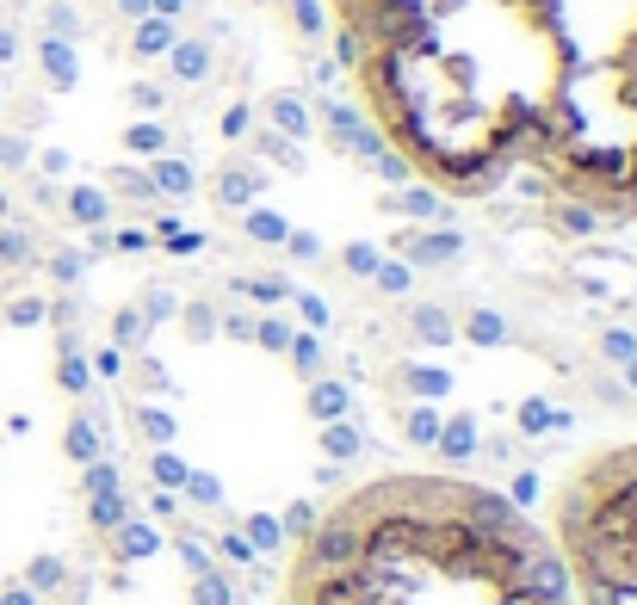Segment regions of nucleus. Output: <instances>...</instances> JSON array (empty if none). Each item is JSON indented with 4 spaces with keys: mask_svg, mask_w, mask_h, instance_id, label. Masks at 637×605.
<instances>
[{
    "mask_svg": "<svg viewBox=\"0 0 637 605\" xmlns=\"http://www.w3.org/2000/svg\"><path fill=\"white\" fill-rule=\"evenodd\" d=\"M558 0H329L353 94L408 173L483 198L532 149Z\"/></svg>",
    "mask_w": 637,
    "mask_h": 605,
    "instance_id": "nucleus-2",
    "label": "nucleus"
},
{
    "mask_svg": "<svg viewBox=\"0 0 637 605\" xmlns=\"http://www.w3.org/2000/svg\"><path fill=\"white\" fill-rule=\"evenodd\" d=\"M124 556H155V531L149 526H124Z\"/></svg>",
    "mask_w": 637,
    "mask_h": 605,
    "instance_id": "nucleus-8",
    "label": "nucleus"
},
{
    "mask_svg": "<svg viewBox=\"0 0 637 605\" xmlns=\"http://www.w3.org/2000/svg\"><path fill=\"white\" fill-rule=\"evenodd\" d=\"M470 334H477V341H502V322H495V316H477V322H470Z\"/></svg>",
    "mask_w": 637,
    "mask_h": 605,
    "instance_id": "nucleus-13",
    "label": "nucleus"
},
{
    "mask_svg": "<svg viewBox=\"0 0 637 605\" xmlns=\"http://www.w3.org/2000/svg\"><path fill=\"white\" fill-rule=\"evenodd\" d=\"M421 334H427V341H445V322L433 316V309H421Z\"/></svg>",
    "mask_w": 637,
    "mask_h": 605,
    "instance_id": "nucleus-15",
    "label": "nucleus"
},
{
    "mask_svg": "<svg viewBox=\"0 0 637 605\" xmlns=\"http://www.w3.org/2000/svg\"><path fill=\"white\" fill-rule=\"evenodd\" d=\"M0 605H38V593H32V587H7V593H0Z\"/></svg>",
    "mask_w": 637,
    "mask_h": 605,
    "instance_id": "nucleus-14",
    "label": "nucleus"
},
{
    "mask_svg": "<svg viewBox=\"0 0 637 605\" xmlns=\"http://www.w3.org/2000/svg\"><path fill=\"white\" fill-rule=\"evenodd\" d=\"M440 445H445V457H452V464H458V457H470V445H477V433H470V420H452V427L440 433Z\"/></svg>",
    "mask_w": 637,
    "mask_h": 605,
    "instance_id": "nucleus-5",
    "label": "nucleus"
},
{
    "mask_svg": "<svg viewBox=\"0 0 637 605\" xmlns=\"http://www.w3.org/2000/svg\"><path fill=\"white\" fill-rule=\"evenodd\" d=\"M94 526H99V531L124 526V501H118V494H94Z\"/></svg>",
    "mask_w": 637,
    "mask_h": 605,
    "instance_id": "nucleus-6",
    "label": "nucleus"
},
{
    "mask_svg": "<svg viewBox=\"0 0 637 605\" xmlns=\"http://www.w3.org/2000/svg\"><path fill=\"white\" fill-rule=\"evenodd\" d=\"M353 445H359V439H353L347 427H334V433H329V452L334 457H353Z\"/></svg>",
    "mask_w": 637,
    "mask_h": 605,
    "instance_id": "nucleus-12",
    "label": "nucleus"
},
{
    "mask_svg": "<svg viewBox=\"0 0 637 605\" xmlns=\"http://www.w3.org/2000/svg\"><path fill=\"white\" fill-rule=\"evenodd\" d=\"M223 556H230V563H254V544L248 538H223Z\"/></svg>",
    "mask_w": 637,
    "mask_h": 605,
    "instance_id": "nucleus-11",
    "label": "nucleus"
},
{
    "mask_svg": "<svg viewBox=\"0 0 637 605\" xmlns=\"http://www.w3.org/2000/svg\"><path fill=\"white\" fill-rule=\"evenodd\" d=\"M62 581H69V575H62V563H57V556H38V563L25 568V587H32L38 600H44V593H57Z\"/></svg>",
    "mask_w": 637,
    "mask_h": 605,
    "instance_id": "nucleus-4",
    "label": "nucleus"
},
{
    "mask_svg": "<svg viewBox=\"0 0 637 605\" xmlns=\"http://www.w3.org/2000/svg\"><path fill=\"white\" fill-rule=\"evenodd\" d=\"M248 544H254V550H279V544H285L279 519H248Z\"/></svg>",
    "mask_w": 637,
    "mask_h": 605,
    "instance_id": "nucleus-7",
    "label": "nucleus"
},
{
    "mask_svg": "<svg viewBox=\"0 0 637 605\" xmlns=\"http://www.w3.org/2000/svg\"><path fill=\"white\" fill-rule=\"evenodd\" d=\"M193 605H242V600H235L230 575H217V568H205V575H193Z\"/></svg>",
    "mask_w": 637,
    "mask_h": 605,
    "instance_id": "nucleus-3",
    "label": "nucleus"
},
{
    "mask_svg": "<svg viewBox=\"0 0 637 605\" xmlns=\"http://www.w3.org/2000/svg\"><path fill=\"white\" fill-rule=\"evenodd\" d=\"M180 563L193 568V575H205V568H211V563H205V550H198L193 538H180Z\"/></svg>",
    "mask_w": 637,
    "mask_h": 605,
    "instance_id": "nucleus-10",
    "label": "nucleus"
},
{
    "mask_svg": "<svg viewBox=\"0 0 637 605\" xmlns=\"http://www.w3.org/2000/svg\"><path fill=\"white\" fill-rule=\"evenodd\" d=\"M285 605H637V439L563 470L551 526L470 476H371L297 538Z\"/></svg>",
    "mask_w": 637,
    "mask_h": 605,
    "instance_id": "nucleus-1",
    "label": "nucleus"
},
{
    "mask_svg": "<svg viewBox=\"0 0 637 605\" xmlns=\"http://www.w3.org/2000/svg\"><path fill=\"white\" fill-rule=\"evenodd\" d=\"M408 439H415V445H433V439H440V420H433V408H421V415L408 420Z\"/></svg>",
    "mask_w": 637,
    "mask_h": 605,
    "instance_id": "nucleus-9",
    "label": "nucleus"
}]
</instances>
